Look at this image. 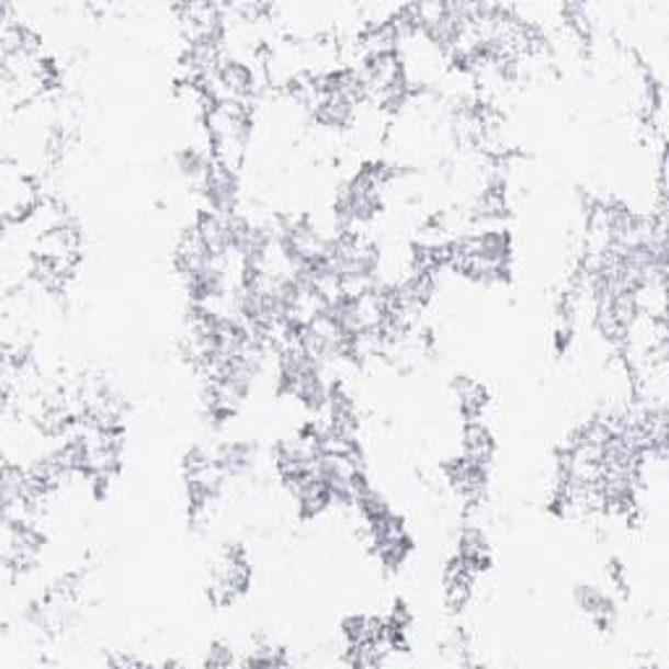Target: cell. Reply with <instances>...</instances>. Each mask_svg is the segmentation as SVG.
Returning <instances> with one entry per match:
<instances>
[{
	"instance_id": "obj_1",
	"label": "cell",
	"mask_w": 669,
	"mask_h": 669,
	"mask_svg": "<svg viewBox=\"0 0 669 669\" xmlns=\"http://www.w3.org/2000/svg\"><path fill=\"white\" fill-rule=\"evenodd\" d=\"M215 162L238 170L251 139V107L243 102H213L202 121Z\"/></svg>"
},
{
	"instance_id": "obj_2",
	"label": "cell",
	"mask_w": 669,
	"mask_h": 669,
	"mask_svg": "<svg viewBox=\"0 0 669 669\" xmlns=\"http://www.w3.org/2000/svg\"><path fill=\"white\" fill-rule=\"evenodd\" d=\"M251 580L249 557L241 547H225L217 555L213 565V576H209V599L215 604H234L238 597H243Z\"/></svg>"
},
{
	"instance_id": "obj_3",
	"label": "cell",
	"mask_w": 669,
	"mask_h": 669,
	"mask_svg": "<svg viewBox=\"0 0 669 669\" xmlns=\"http://www.w3.org/2000/svg\"><path fill=\"white\" fill-rule=\"evenodd\" d=\"M0 202H3L5 225H24L34 209L43 204V196H39L37 183L30 175H24L13 166H5L3 179H0Z\"/></svg>"
},
{
	"instance_id": "obj_4",
	"label": "cell",
	"mask_w": 669,
	"mask_h": 669,
	"mask_svg": "<svg viewBox=\"0 0 669 669\" xmlns=\"http://www.w3.org/2000/svg\"><path fill=\"white\" fill-rule=\"evenodd\" d=\"M200 196L207 213L220 217L236 215L238 202H241V181H238V170L215 162L200 183Z\"/></svg>"
},
{
	"instance_id": "obj_5",
	"label": "cell",
	"mask_w": 669,
	"mask_h": 669,
	"mask_svg": "<svg viewBox=\"0 0 669 669\" xmlns=\"http://www.w3.org/2000/svg\"><path fill=\"white\" fill-rule=\"evenodd\" d=\"M225 476L215 468V461L209 466L186 468L183 470V495H186L189 518H202L213 504L220 500L225 489Z\"/></svg>"
},
{
	"instance_id": "obj_6",
	"label": "cell",
	"mask_w": 669,
	"mask_h": 669,
	"mask_svg": "<svg viewBox=\"0 0 669 669\" xmlns=\"http://www.w3.org/2000/svg\"><path fill=\"white\" fill-rule=\"evenodd\" d=\"M283 487L288 489V495L296 502L298 513L302 518H319L325 510L332 508V495L327 489L325 481H319L314 476V470H306V474L298 476H285Z\"/></svg>"
},
{
	"instance_id": "obj_7",
	"label": "cell",
	"mask_w": 669,
	"mask_h": 669,
	"mask_svg": "<svg viewBox=\"0 0 669 669\" xmlns=\"http://www.w3.org/2000/svg\"><path fill=\"white\" fill-rule=\"evenodd\" d=\"M447 481L463 500L479 502L484 491L489 487V463L474 461V457L457 455L455 461H450L447 466Z\"/></svg>"
},
{
	"instance_id": "obj_8",
	"label": "cell",
	"mask_w": 669,
	"mask_h": 669,
	"mask_svg": "<svg viewBox=\"0 0 669 669\" xmlns=\"http://www.w3.org/2000/svg\"><path fill=\"white\" fill-rule=\"evenodd\" d=\"M215 468L225 479H243L259 463V445L254 440H225L213 447Z\"/></svg>"
},
{
	"instance_id": "obj_9",
	"label": "cell",
	"mask_w": 669,
	"mask_h": 669,
	"mask_svg": "<svg viewBox=\"0 0 669 669\" xmlns=\"http://www.w3.org/2000/svg\"><path fill=\"white\" fill-rule=\"evenodd\" d=\"M572 602L602 633H610L617 625V602L610 591L599 589L597 583H578L572 589Z\"/></svg>"
},
{
	"instance_id": "obj_10",
	"label": "cell",
	"mask_w": 669,
	"mask_h": 669,
	"mask_svg": "<svg viewBox=\"0 0 669 669\" xmlns=\"http://www.w3.org/2000/svg\"><path fill=\"white\" fill-rule=\"evenodd\" d=\"M173 166H175V173H179L183 181H191L200 186L204 175L209 173V168L215 166V155H213V147H209L207 136H204L202 141H191V145H183L175 149Z\"/></svg>"
},
{
	"instance_id": "obj_11",
	"label": "cell",
	"mask_w": 669,
	"mask_h": 669,
	"mask_svg": "<svg viewBox=\"0 0 669 669\" xmlns=\"http://www.w3.org/2000/svg\"><path fill=\"white\" fill-rule=\"evenodd\" d=\"M457 559H461L466 568L474 572L476 578H479V572H484L489 568L491 555H489V538L484 534L481 529H476V525H466V529L461 531V538H457Z\"/></svg>"
},
{
	"instance_id": "obj_12",
	"label": "cell",
	"mask_w": 669,
	"mask_h": 669,
	"mask_svg": "<svg viewBox=\"0 0 669 669\" xmlns=\"http://www.w3.org/2000/svg\"><path fill=\"white\" fill-rule=\"evenodd\" d=\"M453 395L457 400V411L466 416V421L481 419L489 406V393L479 379L474 377H455L453 379Z\"/></svg>"
},
{
	"instance_id": "obj_13",
	"label": "cell",
	"mask_w": 669,
	"mask_h": 669,
	"mask_svg": "<svg viewBox=\"0 0 669 669\" xmlns=\"http://www.w3.org/2000/svg\"><path fill=\"white\" fill-rule=\"evenodd\" d=\"M476 576L470 572L461 559L453 557L450 568L445 572V602L450 610H463L470 602V593H474Z\"/></svg>"
},
{
	"instance_id": "obj_14",
	"label": "cell",
	"mask_w": 669,
	"mask_h": 669,
	"mask_svg": "<svg viewBox=\"0 0 669 669\" xmlns=\"http://www.w3.org/2000/svg\"><path fill=\"white\" fill-rule=\"evenodd\" d=\"M495 434H491V429L484 424L481 419L476 421H466V429H463V440H461V455L474 457V461L489 463L491 466V457H495Z\"/></svg>"
},
{
	"instance_id": "obj_15",
	"label": "cell",
	"mask_w": 669,
	"mask_h": 669,
	"mask_svg": "<svg viewBox=\"0 0 669 669\" xmlns=\"http://www.w3.org/2000/svg\"><path fill=\"white\" fill-rule=\"evenodd\" d=\"M374 557L379 559V565L387 572H398L402 565L408 563V557H411L413 552V538L411 534H400L393 538H382V542L372 544Z\"/></svg>"
},
{
	"instance_id": "obj_16",
	"label": "cell",
	"mask_w": 669,
	"mask_h": 669,
	"mask_svg": "<svg viewBox=\"0 0 669 669\" xmlns=\"http://www.w3.org/2000/svg\"><path fill=\"white\" fill-rule=\"evenodd\" d=\"M238 665H243V667H249V665H262V667H288V665H291V657H288V654H285V648L264 644V646L251 648V651L246 654V657H243L241 661H238Z\"/></svg>"
},
{
	"instance_id": "obj_17",
	"label": "cell",
	"mask_w": 669,
	"mask_h": 669,
	"mask_svg": "<svg viewBox=\"0 0 669 669\" xmlns=\"http://www.w3.org/2000/svg\"><path fill=\"white\" fill-rule=\"evenodd\" d=\"M204 667H234L238 665L234 646L223 644V640H215L213 646L207 648V657L202 659Z\"/></svg>"
}]
</instances>
